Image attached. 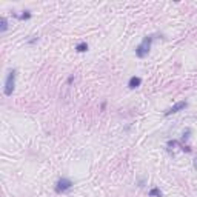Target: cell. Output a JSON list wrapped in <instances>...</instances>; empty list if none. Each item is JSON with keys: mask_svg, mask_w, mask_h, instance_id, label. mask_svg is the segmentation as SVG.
Here are the masks:
<instances>
[{"mask_svg": "<svg viewBox=\"0 0 197 197\" xmlns=\"http://www.w3.org/2000/svg\"><path fill=\"white\" fill-rule=\"evenodd\" d=\"M153 40H154V36H146V37L142 40V43L136 48V56L140 57V59H143L145 56H148V53H150V49H151Z\"/></svg>", "mask_w": 197, "mask_h": 197, "instance_id": "cell-1", "label": "cell"}, {"mask_svg": "<svg viewBox=\"0 0 197 197\" xmlns=\"http://www.w3.org/2000/svg\"><path fill=\"white\" fill-rule=\"evenodd\" d=\"M16 76H17V71L11 69L6 74V79H5V95H11L14 92L16 88Z\"/></svg>", "mask_w": 197, "mask_h": 197, "instance_id": "cell-2", "label": "cell"}, {"mask_svg": "<svg viewBox=\"0 0 197 197\" xmlns=\"http://www.w3.org/2000/svg\"><path fill=\"white\" fill-rule=\"evenodd\" d=\"M72 185H74V183H72L69 179L62 177V179H59V180H57V183H56V192L62 194V192H65V191L71 189V186H72Z\"/></svg>", "mask_w": 197, "mask_h": 197, "instance_id": "cell-3", "label": "cell"}, {"mask_svg": "<svg viewBox=\"0 0 197 197\" xmlns=\"http://www.w3.org/2000/svg\"><path fill=\"white\" fill-rule=\"evenodd\" d=\"M188 106V103H186V100H183V102H177L176 105H172L168 111H165V116H171V114H176V112H179V111H182V109H185Z\"/></svg>", "mask_w": 197, "mask_h": 197, "instance_id": "cell-4", "label": "cell"}, {"mask_svg": "<svg viewBox=\"0 0 197 197\" xmlns=\"http://www.w3.org/2000/svg\"><path fill=\"white\" fill-rule=\"evenodd\" d=\"M140 83H142V79H140V77L133 76V77L130 79V82H128V86H130L131 89H136V88H139V86H140Z\"/></svg>", "mask_w": 197, "mask_h": 197, "instance_id": "cell-5", "label": "cell"}, {"mask_svg": "<svg viewBox=\"0 0 197 197\" xmlns=\"http://www.w3.org/2000/svg\"><path fill=\"white\" fill-rule=\"evenodd\" d=\"M86 49H88V45H86L85 42H82V43H79V45L76 46V51H77V53H85Z\"/></svg>", "mask_w": 197, "mask_h": 197, "instance_id": "cell-6", "label": "cell"}, {"mask_svg": "<svg viewBox=\"0 0 197 197\" xmlns=\"http://www.w3.org/2000/svg\"><path fill=\"white\" fill-rule=\"evenodd\" d=\"M0 25H2V28H0V29H2V33H5L8 29V20H6V17L0 19Z\"/></svg>", "mask_w": 197, "mask_h": 197, "instance_id": "cell-7", "label": "cell"}, {"mask_svg": "<svg viewBox=\"0 0 197 197\" xmlns=\"http://www.w3.org/2000/svg\"><path fill=\"white\" fill-rule=\"evenodd\" d=\"M150 195H151V197H162V191H160L159 188H153V189L150 191Z\"/></svg>", "mask_w": 197, "mask_h": 197, "instance_id": "cell-8", "label": "cell"}, {"mask_svg": "<svg viewBox=\"0 0 197 197\" xmlns=\"http://www.w3.org/2000/svg\"><path fill=\"white\" fill-rule=\"evenodd\" d=\"M19 19L20 20H28V19H31V12L29 11H23V14L19 16Z\"/></svg>", "mask_w": 197, "mask_h": 197, "instance_id": "cell-9", "label": "cell"}, {"mask_svg": "<svg viewBox=\"0 0 197 197\" xmlns=\"http://www.w3.org/2000/svg\"><path fill=\"white\" fill-rule=\"evenodd\" d=\"M72 80H74V76H69V79H68V83H72Z\"/></svg>", "mask_w": 197, "mask_h": 197, "instance_id": "cell-10", "label": "cell"}, {"mask_svg": "<svg viewBox=\"0 0 197 197\" xmlns=\"http://www.w3.org/2000/svg\"><path fill=\"white\" fill-rule=\"evenodd\" d=\"M194 168H195V169H197V157H195V159H194Z\"/></svg>", "mask_w": 197, "mask_h": 197, "instance_id": "cell-11", "label": "cell"}]
</instances>
